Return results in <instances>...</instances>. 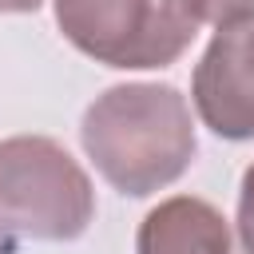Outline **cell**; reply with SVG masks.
<instances>
[{"instance_id": "1", "label": "cell", "mask_w": 254, "mask_h": 254, "mask_svg": "<svg viewBox=\"0 0 254 254\" xmlns=\"http://www.w3.org/2000/svg\"><path fill=\"white\" fill-rule=\"evenodd\" d=\"M79 143L107 187L131 198L171 187L198 151L190 103L171 83L107 87L87 103Z\"/></svg>"}, {"instance_id": "2", "label": "cell", "mask_w": 254, "mask_h": 254, "mask_svg": "<svg viewBox=\"0 0 254 254\" xmlns=\"http://www.w3.org/2000/svg\"><path fill=\"white\" fill-rule=\"evenodd\" d=\"M91 222L95 187L56 139H0V254L24 242H71Z\"/></svg>"}, {"instance_id": "3", "label": "cell", "mask_w": 254, "mask_h": 254, "mask_svg": "<svg viewBox=\"0 0 254 254\" xmlns=\"http://www.w3.org/2000/svg\"><path fill=\"white\" fill-rule=\"evenodd\" d=\"M64 40L103 67H171L194 40L190 0H52Z\"/></svg>"}, {"instance_id": "4", "label": "cell", "mask_w": 254, "mask_h": 254, "mask_svg": "<svg viewBox=\"0 0 254 254\" xmlns=\"http://www.w3.org/2000/svg\"><path fill=\"white\" fill-rule=\"evenodd\" d=\"M190 99L218 139H254V12L210 36L190 75Z\"/></svg>"}, {"instance_id": "5", "label": "cell", "mask_w": 254, "mask_h": 254, "mask_svg": "<svg viewBox=\"0 0 254 254\" xmlns=\"http://www.w3.org/2000/svg\"><path fill=\"white\" fill-rule=\"evenodd\" d=\"M135 254H250L226 214L194 194H171L151 206L135 230Z\"/></svg>"}, {"instance_id": "6", "label": "cell", "mask_w": 254, "mask_h": 254, "mask_svg": "<svg viewBox=\"0 0 254 254\" xmlns=\"http://www.w3.org/2000/svg\"><path fill=\"white\" fill-rule=\"evenodd\" d=\"M190 8H194V16H198L202 24L222 28V24H230V20L250 16V12H254V0H190Z\"/></svg>"}, {"instance_id": "7", "label": "cell", "mask_w": 254, "mask_h": 254, "mask_svg": "<svg viewBox=\"0 0 254 254\" xmlns=\"http://www.w3.org/2000/svg\"><path fill=\"white\" fill-rule=\"evenodd\" d=\"M238 238L254 254V163L246 167L242 187H238Z\"/></svg>"}, {"instance_id": "8", "label": "cell", "mask_w": 254, "mask_h": 254, "mask_svg": "<svg viewBox=\"0 0 254 254\" xmlns=\"http://www.w3.org/2000/svg\"><path fill=\"white\" fill-rule=\"evenodd\" d=\"M44 0H0V12H36Z\"/></svg>"}]
</instances>
